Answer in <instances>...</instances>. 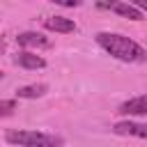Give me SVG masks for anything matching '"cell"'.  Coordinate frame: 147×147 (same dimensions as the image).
I'll list each match as a JSON object with an SVG mask.
<instances>
[{
  "mask_svg": "<svg viewBox=\"0 0 147 147\" xmlns=\"http://www.w3.org/2000/svg\"><path fill=\"white\" fill-rule=\"evenodd\" d=\"M96 44L106 53H110L113 57H117L122 62H142L147 57V51L140 44H136L133 39H129L124 34H117V32H99Z\"/></svg>",
  "mask_w": 147,
  "mask_h": 147,
  "instance_id": "cell-1",
  "label": "cell"
},
{
  "mask_svg": "<svg viewBox=\"0 0 147 147\" xmlns=\"http://www.w3.org/2000/svg\"><path fill=\"white\" fill-rule=\"evenodd\" d=\"M5 140L16 147H60L62 145L60 136L34 131V129H9L5 133Z\"/></svg>",
  "mask_w": 147,
  "mask_h": 147,
  "instance_id": "cell-2",
  "label": "cell"
},
{
  "mask_svg": "<svg viewBox=\"0 0 147 147\" xmlns=\"http://www.w3.org/2000/svg\"><path fill=\"white\" fill-rule=\"evenodd\" d=\"M113 131L117 136H131V138H147V124H140V122H117L113 126Z\"/></svg>",
  "mask_w": 147,
  "mask_h": 147,
  "instance_id": "cell-3",
  "label": "cell"
},
{
  "mask_svg": "<svg viewBox=\"0 0 147 147\" xmlns=\"http://www.w3.org/2000/svg\"><path fill=\"white\" fill-rule=\"evenodd\" d=\"M119 113L122 115H147V94H140V96H133L129 101H124L119 106Z\"/></svg>",
  "mask_w": 147,
  "mask_h": 147,
  "instance_id": "cell-4",
  "label": "cell"
},
{
  "mask_svg": "<svg viewBox=\"0 0 147 147\" xmlns=\"http://www.w3.org/2000/svg\"><path fill=\"white\" fill-rule=\"evenodd\" d=\"M99 7H108V9L117 11V14L124 16V18H131V21H142V11L136 9V7L129 5V2H101Z\"/></svg>",
  "mask_w": 147,
  "mask_h": 147,
  "instance_id": "cell-5",
  "label": "cell"
},
{
  "mask_svg": "<svg viewBox=\"0 0 147 147\" xmlns=\"http://www.w3.org/2000/svg\"><path fill=\"white\" fill-rule=\"evenodd\" d=\"M44 25H46V30L62 32V34H67V32H74V30H76V23H74L71 18H67V16H51V18H46V21H44Z\"/></svg>",
  "mask_w": 147,
  "mask_h": 147,
  "instance_id": "cell-6",
  "label": "cell"
},
{
  "mask_svg": "<svg viewBox=\"0 0 147 147\" xmlns=\"http://www.w3.org/2000/svg\"><path fill=\"white\" fill-rule=\"evenodd\" d=\"M14 60H16V64H18V67H23V69H44V67H46V60H44L41 55L30 53V51L18 53Z\"/></svg>",
  "mask_w": 147,
  "mask_h": 147,
  "instance_id": "cell-7",
  "label": "cell"
},
{
  "mask_svg": "<svg viewBox=\"0 0 147 147\" xmlns=\"http://www.w3.org/2000/svg\"><path fill=\"white\" fill-rule=\"evenodd\" d=\"M16 41L21 46H25V48H44V46H48V39L44 34H39V32H21L16 37Z\"/></svg>",
  "mask_w": 147,
  "mask_h": 147,
  "instance_id": "cell-8",
  "label": "cell"
},
{
  "mask_svg": "<svg viewBox=\"0 0 147 147\" xmlns=\"http://www.w3.org/2000/svg\"><path fill=\"white\" fill-rule=\"evenodd\" d=\"M46 90H48V87H46L44 83L25 85V87H18V90H16V96H18V99H37V96H44Z\"/></svg>",
  "mask_w": 147,
  "mask_h": 147,
  "instance_id": "cell-9",
  "label": "cell"
},
{
  "mask_svg": "<svg viewBox=\"0 0 147 147\" xmlns=\"http://www.w3.org/2000/svg\"><path fill=\"white\" fill-rule=\"evenodd\" d=\"M16 110V101L14 99H0V117H7Z\"/></svg>",
  "mask_w": 147,
  "mask_h": 147,
  "instance_id": "cell-10",
  "label": "cell"
},
{
  "mask_svg": "<svg viewBox=\"0 0 147 147\" xmlns=\"http://www.w3.org/2000/svg\"><path fill=\"white\" fill-rule=\"evenodd\" d=\"M60 5H64V7H76L78 5V0H57Z\"/></svg>",
  "mask_w": 147,
  "mask_h": 147,
  "instance_id": "cell-11",
  "label": "cell"
},
{
  "mask_svg": "<svg viewBox=\"0 0 147 147\" xmlns=\"http://www.w3.org/2000/svg\"><path fill=\"white\" fill-rule=\"evenodd\" d=\"M133 7H136V9H147V0H136Z\"/></svg>",
  "mask_w": 147,
  "mask_h": 147,
  "instance_id": "cell-12",
  "label": "cell"
},
{
  "mask_svg": "<svg viewBox=\"0 0 147 147\" xmlns=\"http://www.w3.org/2000/svg\"><path fill=\"white\" fill-rule=\"evenodd\" d=\"M2 51H5V41L0 39V53H2Z\"/></svg>",
  "mask_w": 147,
  "mask_h": 147,
  "instance_id": "cell-13",
  "label": "cell"
},
{
  "mask_svg": "<svg viewBox=\"0 0 147 147\" xmlns=\"http://www.w3.org/2000/svg\"><path fill=\"white\" fill-rule=\"evenodd\" d=\"M0 80H2V71H0Z\"/></svg>",
  "mask_w": 147,
  "mask_h": 147,
  "instance_id": "cell-14",
  "label": "cell"
}]
</instances>
